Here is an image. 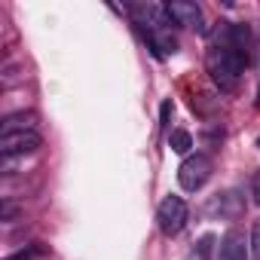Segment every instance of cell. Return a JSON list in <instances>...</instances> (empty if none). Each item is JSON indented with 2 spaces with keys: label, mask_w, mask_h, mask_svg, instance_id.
<instances>
[{
  "label": "cell",
  "mask_w": 260,
  "mask_h": 260,
  "mask_svg": "<svg viewBox=\"0 0 260 260\" xmlns=\"http://www.w3.org/2000/svg\"><path fill=\"white\" fill-rule=\"evenodd\" d=\"M166 13H169L172 25L199 31V34L205 31V19H202V7L199 4H190V0H172V4H166Z\"/></svg>",
  "instance_id": "cell-6"
},
{
  "label": "cell",
  "mask_w": 260,
  "mask_h": 260,
  "mask_svg": "<svg viewBox=\"0 0 260 260\" xmlns=\"http://www.w3.org/2000/svg\"><path fill=\"white\" fill-rule=\"evenodd\" d=\"M257 144H260V141H257Z\"/></svg>",
  "instance_id": "cell-17"
},
{
  "label": "cell",
  "mask_w": 260,
  "mask_h": 260,
  "mask_svg": "<svg viewBox=\"0 0 260 260\" xmlns=\"http://www.w3.org/2000/svg\"><path fill=\"white\" fill-rule=\"evenodd\" d=\"M40 147V132L31 128V132H7L0 135V153L4 159H13V156H28Z\"/></svg>",
  "instance_id": "cell-5"
},
{
  "label": "cell",
  "mask_w": 260,
  "mask_h": 260,
  "mask_svg": "<svg viewBox=\"0 0 260 260\" xmlns=\"http://www.w3.org/2000/svg\"><path fill=\"white\" fill-rule=\"evenodd\" d=\"M31 128H37V113L22 110V113H10V116L4 119L0 135H7V132H31Z\"/></svg>",
  "instance_id": "cell-10"
},
{
  "label": "cell",
  "mask_w": 260,
  "mask_h": 260,
  "mask_svg": "<svg viewBox=\"0 0 260 260\" xmlns=\"http://www.w3.org/2000/svg\"><path fill=\"white\" fill-rule=\"evenodd\" d=\"M251 199L260 205V169L254 172V178H251Z\"/></svg>",
  "instance_id": "cell-14"
},
{
  "label": "cell",
  "mask_w": 260,
  "mask_h": 260,
  "mask_svg": "<svg viewBox=\"0 0 260 260\" xmlns=\"http://www.w3.org/2000/svg\"><path fill=\"white\" fill-rule=\"evenodd\" d=\"M257 104H260V101H257Z\"/></svg>",
  "instance_id": "cell-16"
},
{
  "label": "cell",
  "mask_w": 260,
  "mask_h": 260,
  "mask_svg": "<svg viewBox=\"0 0 260 260\" xmlns=\"http://www.w3.org/2000/svg\"><path fill=\"white\" fill-rule=\"evenodd\" d=\"M169 147H172L175 153H190V147H193L190 132H184V128H175V132L169 135Z\"/></svg>",
  "instance_id": "cell-11"
},
{
  "label": "cell",
  "mask_w": 260,
  "mask_h": 260,
  "mask_svg": "<svg viewBox=\"0 0 260 260\" xmlns=\"http://www.w3.org/2000/svg\"><path fill=\"white\" fill-rule=\"evenodd\" d=\"M248 248H251V260H260V217L251 223V233H248Z\"/></svg>",
  "instance_id": "cell-12"
},
{
  "label": "cell",
  "mask_w": 260,
  "mask_h": 260,
  "mask_svg": "<svg viewBox=\"0 0 260 260\" xmlns=\"http://www.w3.org/2000/svg\"><path fill=\"white\" fill-rule=\"evenodd\" d=\"M187 220H190V208H187V202L181 199V196H166L162 202H159V208H156V223H159V230H162V236H178L184 226H187Z\"/></svg>",
  "instance_id": "cell-2"
},
{
  "label": "cell",
  "mask_w": 260,
  "mask_h": 260,
  "mask_svg": "<svg viewBox=\"0 0 260 260\" xmlns=\"http://www.w3.org/2000/svg\"><path fill=\"white\" fill-rule=\"evenodd\" d=\"M40 254H43V248H40V245H28V248H22V251L10 254L7 260H37Z\"/></svg>",
  "instance_id": "cell-13"
},
{
  "label": "cell",
  "mask_w": 260,
  "mask_h": 260,
  "mask_svg": "<svg viewBox=\"0 0 260 260\" xmlns=\"http://www.w3.org/2000/svg\"><path fill=\"white\" fill-rule=\"evenodd\" d=\"M202 211H205V217H211V220H236V217H242V211H245V199H242L236 190H223V193L211 196Z\"/></svg>",
  "instance_id": "cell-4"
},
{
  "label": "cell",
  "mask_w": 260,
  "mask_h": 260,
  "mask_svg": "<svg viewBox=\"0 0 260 260\" xmlns=\"http://www.w3.org/2000/svg\"><path fill=\"white\" fill-rule=\"evenodd\" d=\"M16 217V205L13 202H4V220H13Z\"/></svg>",
  "instance_id": "cell-15"
},
{
  "label": "cell",
  "mask_w": 260,
  "mask_h": 260,
  "mask_svg": "<svg viewBox=\"0 0 260 260\" xmlns=\"http://www.w3.org/2000/svg\"><path fill=\"white\" fill-rule=\"evenodd\" d=\"M132 19L144 31H159V28L172 25V19H169V13H166L162 4H138V7H132Z\"/></svg>",
  "instance_id": "cell-8"
},
{
  "label": "cell",
  "mask_w": 260,
  "mask_h": 260,
  "mask_svg": "<svg viewBox=\"0 0 260 260\" xmlns=\"http://www.w3.org/2000/svg\"><path fill=\"white\" fill-rule=\"evenodd\" d=\"M144 37H147L150 49H153V52H156L159 58H166V55H175V52H178V40H175L172 28H159V31H144Z\"/></svg>",
  "instance_id": "cell-9"
},
{
  "label": "cell",
  "mask_w": 260,
  "mask_h": 260,
  "mask_svg": "<svg viewBox=\"0 0 260 260\" xmlns=\"http://www.w3.org/2000/svg\"><path fill=\"white\" fill-rule=\"evenodd\" d=\"M211 159L205 156V153H190L184 162H181V169H178V184L187 190V193H196V190H202L205 184H208V178H211Z\"/></svg>",
  "instance_id": "cell-3"
},
{
  "label": "cell",
  "mask_w": 260,
  "mask_h": 260,
  "mask_svg": "<svg viewBox=\"0 0 260 260\" xmlns=\"http://www.w3.org/2000/svg\"><path fill=\"white\" fill-rule=\"evenodd\" d=\"M217 260H251V248H248V239L242 230H226L220 236V245H217Z\"/></svg>",
  "instance_id": "cell-7"
},
{
  "label": "cell",
  "mask_w": 260,
  "mask_h": 260,
  "mask_svg": "<svg viewBox=\"0 0 260 260\" xmlns=\"http://www.w3.org/2000/svg\"><path fill=\"white\" fill-rule=\"evenodd\" d=\"M251 58V31L248 25L236 22H220L217 31L211 34V46L205 55L208 74L220 92H236L242 83V74Z\"/></svg>",
  "instance_id": "cell-1"
}]
</instances>
